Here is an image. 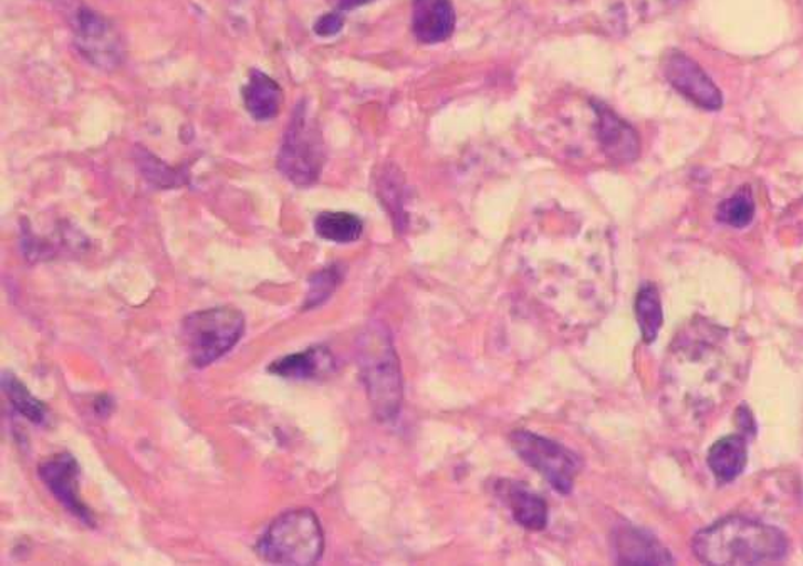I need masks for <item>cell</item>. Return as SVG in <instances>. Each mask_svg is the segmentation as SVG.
I'll list each match as a JSON object with an SVG mask.
<instances>
[{
  "mask_svg": "<svg viewBox=\"0 0 803 566\" xmlns=\"http://www.w3.org/2000/svg\"><path fill=\"white\" fill-rule=\"evenodd\" d=\"M504 496L513 511L514 520L523 528L531 530V532H540L545 528L546 521H549V507L542 497L520 484H511L504 491Z\"/></svg>",
  "mask_w": 803,
  "mask_h": 566,
  "instance_id": "cell-17",
  "label": "cell"
},
{
  "mask_svg": "<svg viewBox=\"0 0 803 566\" xmlns=\"http://www.w3.org/2000/svg\"><path fill=\"white\" fill-rule=\"evenodd\" d=\"M748 464L747 439L741 433H731L715 442L708 452V465L720 483H731Z\"/></svg>",
  "mask_w": 803,
  "mask_h": 566,
  "instance_id": "cell-15",
  "label": "cell"
},
{
  "mask_svg": "<svg viewBox=\"0 0 803 566\" xmlns=\"http://www.w3.org/2000/svg\"><path fill=\"white\" fill-rule=\"evenodd\" d=\"M39 478L54 500L86 526H95L92 510L80 496V464L70 452H58L44 459L38 468Z\"/></svg>",
  "mask_w": 803,
  "mask_h": 566,
  "instance_id": "cell-10",
  "label": "cell"
},
{
  "mask_svg": "<svg viewBox=\"0 0 803 566\" xmlns=\"http://www.w3.org/2000/svg\"><path fill=\"white\" fill-rule=\"evenodd\" d=\"M343 274L338 266L325 268L310 277V287H307L306 300H304V310L316 308L320 304L325 303L333 291L338 287Z\"/></svg>",
  "mask_w": 803,
  "mask_h": 566,
  "instance_id": "cell-23",
  "label": "cell"
},
{
  "mask_svg": "<svg viewBox=\"0 0 803 566\" xmlns=\"http://www.w3.org/2000/svg\"><path fill=\"white\" fill-rule=\"evenodd\" d=\"M748 346L730 329L696 318L676 335L666 360V396L692 419H706L741 387Z\"/></svg>",
  "mask_w": 803,
  "mask_h": 566,
  "instance_id": "cell-1",
  "label": "cell"
},
{
  "mask_svg": "<svg viewBox=\"0 0 803 566\" xmlns=\"http://www.w3.org/2000/svg\"><path fill=\"white\" fill-rule=\"evenodd\" d=\"M594 108L598 116V142L605 154L618 164L636 160L640 154V140L636 129L602 103H594Z\"/></svg>",
  "mask_w": 803,
  "mask_h": 566,
  "instance_id": "cell-11",
  "label": "cell"
},
{
  "mask_svg": "<svg viewBox=\"0 0 803 566\" xmlns=\"http://www.w3.org/2000/svg\"><path fill=\"white\" fill-rule=\"evenodd\" d=\"M345 25V19L342 18L340 12H328V14L322 15L319 21L313 25V31L320 38H332V35L338 34Z\"/></svg>",
  "mask_w": 803,
  "mask_h": 566,
  "instance_id": "cell-24",
  "label": "cell"
},
{
  "mask_svg": "<svg viewBox=\"0 0 803 566\" xmlns=\"http://www.w3.org/2000/svg\"><path fill=\"white\" fill-rule=\"evenodd\" d=\"M692 549L706 565H772L785 559L789 542L775 526L730 516L701 530L692 539Z\"/></svg>",
  "mask_w": 803,
  "mask_h": 566,
  "instance_id": "cell-2",
  "label": "cell"
},
{
  "mask_svg": "<svg viewBox=\"0 0 803 566\" xmlns=\"http://www.w3.org/2000/svg\"><path fill=\"white\" fill-rule=\"evenodd\" d=\"M510 442L521 461L545 475L553 490L562 494L572 493L575 478L582 468L578 455L530 430L511 433Z\"/></svg>",
  "mask_w": 803,
  "mask_h": 566,
  "instance_id": "cell-7",
  "label": "cell"
},
{
  "mask_svg": "<svg viewBox=\"0 0 803 566\" xmlns=\"http://www.w3.org/2000/svg\"><path fill=\"white\" fill-rule=\"evenodd\" d=\"M242 99L252 118L258 122H268V119L277 118L280 113L283 92L273 77L262 71L252 70L249 73L248 83L242 88Z\"/></svg>",
  "mask_w": 803,
  "mask_h": 566,
  "instance_id": "cell-14",
  "label": "cell"
},
{
  "mask_svg": "<svg viewBox=\"0 0 803 566\" xmlns=\"http://www.w3.org/2000/svg\"><path fill=\"white\" fill-rule=\"evenodd\" d=\"M333 367V358L330 352L322 346L307 348L300 354L288 355L273 361L268 370L288 380H311L328 371Z\"/></svg>",
  "mask_w": 803,
  "mask_h": 566,
  "instance_id": "cell-16",
  "label": "cell"
},
{
  "mask_svg": "<svg viewBox=\"0 0 803 566\" xmlns=\"http://www.w3.org/2000/svg\"><path fill=\"white\" fill-rule=\"evenodd\" d=\"M718 221L734 229H743L751 224L754 217V202L747 189H741L730 199L720 203L717 212Z\"/></svg>",
  "mask_w": 803,
  "mask_h": 566,
  "instance_id": "cell-21",
  "label": "cell"
},
{
  "mask_svg": "<svg viewBox=\"0 0 803 566\" xmlns=\"http://www.w3.org/2000/svg\"><path fill=\"white\" fill-rule=\"evenodd\" d=\"M315 231L325 241L350 244L361 239L364 222L350 212H322L315 219Z\"/></svg>",
  "mask_w": 803,
  "mask_h": 566,
  "instance_id": "cell-18",
  "label": "cell"
},
{
  "mask_svg": "<svg viewBox=\"0 0 803 566\" xmlns=\"http://www.w3.org/2000/svg\"><path fill=\"white\" fill-rule=\"evenodd\" d=\"M617 562L624 565H669L672 556L657 539L640 530L624 528L615 536Z\"/></svg>",
  "mask_w": 803,
  "mask_h": 566,
  "instance_id": "cell-13",
  "label": "cell"
},
{
  "mask_svg": "<svg viewBox=\"0 0 803 566\" xmlns=\"http://www.w3.org/2000/svg\"><path fill=\"white\" fill-rule=\"evenodd\" d=\"M372 2H375V0H332V4L338 11H353V9L364 8V6L372 4Z\"/></svg>",
  "mask_w": 803,
  "mask_h": 566,
  "instance_id": "cell-25",
  "label": "cell"
},
{
  "mask_svg": "<svg viewBox=\"0 0 803 566\" xmlns=\"http://www.w3.org/2000/svg\"><path fill=\"white\" fill-rule=\"evenodd\" d=\"M456 12L451 0H414L413 31L424 44H439L451 38Z\"/></svg>",
  "mask_w": 803,
  "mask_h": 566,
  "instance_id": "cell-12",
  "label": "cell"
},
{
  "mask_svg": "<svg viewBox=\"0 0 803 566\" xmlns=\"http://www.w3.org/2000/svg\"><path fill=\"white\" fill-rule=\"evenodd\" d=\"M663 73L667 83L671 84L679 95L699 108L706 112H718L723 108L721 90L708 73L682 51L671 50L664 56Z\"/></svg>",
  "mask_w": 803,
  "mask_h": 566,
  "instance_id": "cell-9",
  "label": "cell"
},
{
  "mask_svg": "<svg viewBox=\"0 0 803 566\" xmlns=\"http://www.w3.org/2000/svg\"><path fill=\"white\" fill-rule=\"evenodd\" d=\"M636 316L644 342H656L660 326H663L664 315L659 291L654 284H644L637 293Z\"/></svg>",
  "mask_w": 803,
  "mask_h": 566,
  "instance_id": "cell-19",
  "label": "cell"
},
{
  "mask_svg": "<svg viewBox=\"0 0 803 566\" xmlns=\"http://www.w3.org/2000/svg\"><path fill=\"white\" fill-rule=\"evenodd\" d=\"M2 387H4L6 396H8L11 406L21 413L22 417L35 426H44L48 420V407L35 399L24 384L15 377L14 374H4L2 377Z\"/></svg>",
  "mask_w": 803,
  "mask_h": 566,
  "instance_id": "cell-20",
  "label": "cell"
},
{
  "mask_svg": "<svg viewBox=\"0 0 803 566\" xmlns=\"http://www.w3.org/2000/svg\"><path fill=\"white\" fill-rule=\"evenodd\" d=\"M244 315L232 306H217L187 316L182 335L190 361L204 368L225 357L244 335Z\"/></svg>",
  "mask_w": 803,
  "mask_h": 566,
  "instance_id": "cell-5",
  "label": "cell"
},
{
  "mask_svg": "<svg viewBox=\"0 0 803 566\" xmlns=\"http://www.w3.org/2000/svg\"><path fill=\"white\" fill-rule=\"evenodd\" d=\"M356 360L375 416L384 422L395 419L404 391L394 342L384 325L374 323L358 336Z\"/></svg>",
  "mask_w": 803,
  "mask_h": 566,
  "instance_id": "cell-3",
  "label": "cell"
},
{
  "mask_svg": "<svg viewBox=\"0 0 803 566\" xmlns=\"http://www.w3.org/2000/svg\"><path fill=\"white\" fill-rule=\"evenodd\" d=\"M325 536L311 510H290L278 516L258 543L264 562L274 565H315L323 555Z\"/></svg>",
  "mask_w": 803,
  "mask_h": 566,
  "instance_id": "cell-4",
  "label": "cell"
},
{
  "mask_svg": "<svg viewBox=\"0 0 803 566\" xmlns=\"http://www.w3.org/2000/svg\"><path fill=\"white\" fill-rule=\"evenodd\" d=\"M137 158L138 165H140L142 171H144V176L147 177V180H150V182H154L157 187H161V189H170V187L182 186V184H186L187 180H189L186 177V171L174 170V168L168 167V165L161 164V161H158L157 158H155L148 150H144L142 154H138Z\"/></svg>",
  "mask_w": 803,
  "mask_h": 566,
  "instance_id": "cell-22",
  "label": "cell"
},
{
  "mask_svg": "<svg viewBox=\"0 0 803 566\" xmlns=\"http://www.w3.org/2000/svg\"><path fill=\"white\" fill-rule=\"evenodd\" d=\"M74 46L93 66L103 71L115 70L125 57V46L115 25L87 6H77L71 18Z\"/></svg>",
  "mask_w": 803,
  "mask_h": 566,
  "instance_id": "cell-8",
  "label": "cell"
},
{
  "mask_svg": "<svg viewBox=\"0 0 803 566\" xmlns=\"http://www.w3.org/2000/svg\"><path fill=\"white\" fill-rule=\"evenodd\" d=\"M325 164V145L319 126L307 113L306 102L294 108L278 155L281 174L298 187L313 186Z\"/></svg>",
  "mask_w": 803,
  "mask_h": 566,
  "instance_id": "cell-6",
  "label": "cell"
}]
</instances>
